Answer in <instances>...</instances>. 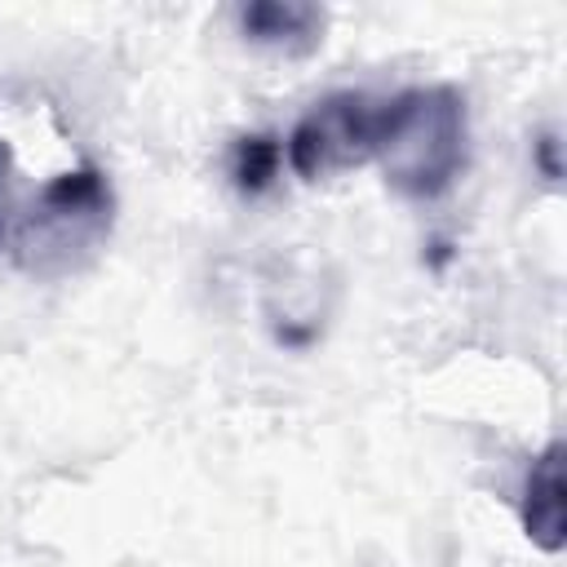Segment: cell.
I'll return each mask as SVG.
<instances>
[{
    "mask_svg": "<svg viewBox=\"0 0 567 567\" xmlns=\"http://www.w3.org/2000/svg\"><path fill=\"white\" fill-rule=\"evenodd\" d=\"M230 18H235V31L244 44L284 53V58H301V53L319 49L323 27H328V13L306 0H248Z\"/></svg>",
    "mask_w": 567,
    "mask_h": 567,
    "instance_id": "cell-4",
    "label": "cell"
},
{
    "mask_svg": "<svg viewBox=\"0 0 567 567\" xmlns=\"http://www.w3.org/2000/svg\"><path fill=\"white\" fill-rule=\"evenodd\" d=\"M518 518H523V532L532 545H540L545 554H558L563 549V443H545L527 474H523V487H518Z\"/></svg>",
    "mask_w": 567,
    "mask_h": 567,
    "instance_id": "cell-5",
    "label": "cell"
},
{
    "mask_svg": "<svg viewBox=\"0 0 567 567\" xmlns=\"http://www.w3.org/2000/svg\"><path fill=\"white\" fill-rule=\"evenodd\" d=\"M115 190L97 164H75L49 177L31 199L18 204L4 252L35 279H62L84 270L111 239Z\"/></svg>",
    "mask_w": 567,
    "mask_h": 567,
    "instance_id": "cell-2",
    "label": "cell"
},
{
    "mask_svg": "<svg viewBox=\"0 0 567 567\" xmlns=\"http://www.w3.org/2000/svg\"><path fill=\"white\" fill-rule=\"evenodd\" d=\"M279 173H284V142L279 137H270V133H244V137L230 142V151H226V177H230V186L239 195L257 199V195L275 190Z\"/></svg>",
    "mask_w": 567,
    "mask_h": 567,
    "instance_id": "cell-6",
    "label": "cell"
},
{
    "mask_svg": "<svg viewBox=\"0 0 567 567\" xmlns=\"http://www.w3.org/2000/svg\"><path fill=\"white\" fill-rule=\"evenodd\" d=\"M377 164L416 204L447 195L470 168V106L456 84H412L381 97Z\"/></svg>",
    "mask_w": 567,
    "mask_h": 567,
    "instance_id": "cell-1",
    "label": "cell"
},
{
    "mask_svg": "<svg viewBox=\"0 0 567 567\" xmlns=\"http://www.w3.org/2000/svg\"><path fill=\"white\" fill-rule=\"evenodd\" d=\"M9 146L0 142V252L9 244V226H13V213H18V199H13V177H9Z\"/></svg>",
    "mask_w": 567,
    "mask_h": 567,
    "instance_id": "cell-8",
    "label": "cell"
},
{
    "mask_svg": "<svg viewBox=\"0 0 567 567\" xmlns=\"http://www.w3.org/2000/svg\"><path fill=\"white\" fill-rule=\"evenodd\" d=\"M381 97L368 89H337L310 102L284 137V164L301 182H328L337 173L363 168L377 159Z\"/></svg>",
    "mask_w": 567,
    "mask_h": 567,
    "instance_id": "cell-3",
    "label": "cell"
},
{
    "mask_svg": "<svg viewBox=\"0 0 567 567\" xmlns=\"http://www.w3.org/2000/svg\"><path fill=\"white\" fill-rule=\"evenodd\" d=\"M558 151H563V142H558L554 128H545V133L532 142V159H536V168H540V177H545L549 186L563 182V159H558Z\"/></svg>",
    "mask_w": 567,
    "mask_h": 567,
    "instance_id": "cell-7",
    "label": "cell"
}]
</instances>
